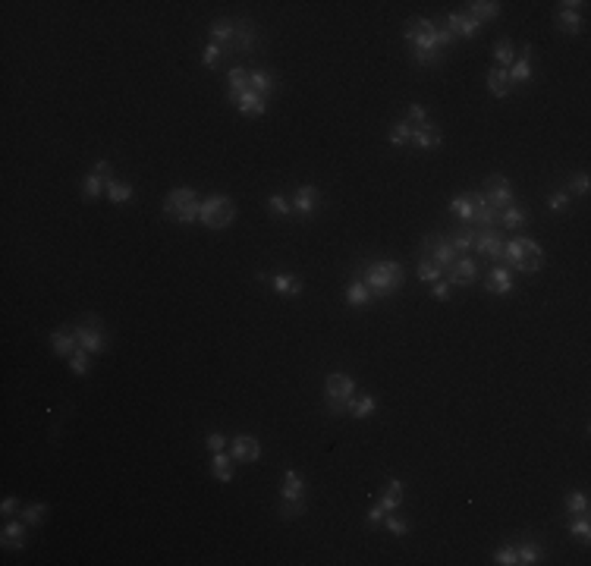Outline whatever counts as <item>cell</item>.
<instances>
[{"label": "cell", "instance_id": "6da1fadb", "mask_svg": "<svg viewBox=\"0 0 591 566\" xmlns=\"http://www.w3.org/2000/svg\"><path fill=\"white\" fill-rule=\"evenodd\" d=\"M208 38H211V45L221 48L223 57L252 54L255 45H258V32H255V26L245 23V19H214V23L208 26Z\"/></svg>", "mask_w": 591, "mask_h": 566}, {"label": "cell", "instance_id": "7a4b0ae2", "mask_svg": "<svg viewBox=\"0 0 591 566\" xmlns=\"http://www.w3.org/2000/svg\"><path fill=\"white\" fill-rule=\"evenodd\" d=\"M403 38L409 41L415 63L434 67V63L441 60L443 50H441V45H437V23H431V19H421V16L409 19V23L403 26Z\"/></svg>", "mask_w": 591, "mask_h": 566}, {"label": "cell", "instance_id": "3957f363", "mask_svg": "<svg viewBox=\"0 0 591 566\" xmlns=\"http://www.w3.org/2000/svg\"><path fill=\"white\" fill-rule=\"evenodd\" d=\"M359 277L365 280V287L371 289V299H390L393 293L403 289L406 271L397 261H371V265L362 267Z\"/></svg>", "mask_w": 591, "mask_h": 566}, {"label": "cell", "instance_id": "277c9868", "mask_svg": "<svg viewBox=\"0 0 591 566\" xmlns=\"http://www.w3.org/2000/svg\"><path fill=\"white\" fill-rule=\"evenodd\" d=\"M503 265L509 267V271H522V274H535L541 271L544 265V249L535 243V239L529 236H516L509 239V243H503Z\"/></svg>", "mask_w": 591, "mask_h": 566}, {"label": "cell", "instance_id": "5b68a950", "mask_svg": "<svg viewBox=\"0 0 591 566\" xmlns=\"http://www.w3.org/2000/svg\"><path fill=\"white\" fill-rule=\"evenodd\" d=\"M199 211H201V199L192 192V189L179 186V189H170L164 195V214L177 223H195L199 221Z\"/></svg>", "mask_w": 591, "mask_h": 566}, {"label": "cell", "instance_id": "8992f818", "mask_svg": "<svg viewBox=\"0 0 591 566\" xmlns=\"http://www.w3.org/2000/svg\"><path fill=\"white\" fill-rule=\"evenodd\" d=\"M236 217V205L227 195H208L201 201V211H199V223L208 230H227Z\"/></svg>", "mask_w": 591, "mask_h": 566}, {"label": "cell", "instance_id": "52a82bcc", "mask_svg": "<svg viewBox=\"0 0 591 566\" xmlns=\"http://www.w3.org/2000/svg\"><path fill=\"white\" fill-rule=\"evenodd\" d=\"M355 396V381L349 374L343 372H333L324 377V406L333 412V416H340V412L349 409V400Z\"/></svg>", "mask_w": 591, "mask_h": 566}, {"label": "cell", "instance_id": "ba28073f", "mask_svg": "<svg viewBox=\"0 0 591 566\" xmlns=\"http://www.w3.org/2000/svg\"><path fill=\"white\" fill-rule=\"evenodd\" d=\"M280 500H283V506H280L283 519H293V516H302V513H305V478L299 475L296 469L283 472Z\"/></svg>", "mask_w": 591, "mask_h": 566}, {"label": "cell", "instance_id": "9c48e42d", "mask_svg": "<svg viewBox=\"0 0 591 566\" xmlns=\"http://www.w3.org/2000/svg\"><path fill=\"white\" fill-rule=\"evenodd\" d=\"M585 0H563V4H557V10H553V23L563 35H582V28H585Z\"/></svg>", "mask_w": 591, "mask_h": 566}, {"label": "cell", "instance_id": "30bf717a", "mask_svg": "<svg viewBox=\"0 0 591 566\" xmlns=\"http://www.w3.org/2000/svg\"><path fill=\"white\" fill-rule=\"evenodd\" d=\"M481 195H485V201L494 208V211H503V208L516 205V192H513V186H509V179L503 177V173H491V177L485 179Z\"/></svg>", "mask_w": 591, "mask_h": 566}, {"label": "cell", "instance_id": "8fae6325", "mask_svg": "<svg viewBox=\"0 0 591 566\" xmlns=\"http://www.w3.org/2000/svg\"><path fill=\"white\" fill-rule=\"evenodd\" d=\"M419 252H421V258L434 261V265H437V267H443V271H447V267L459 258V255H456V249L450 245V239H447V236H441V233H428L425 239H421V249H419Z\"/></svg>", "mask_w": 591, "mask_h": 566}, {"label": "cell", "instance_id": "7c38bea8", "mask_svg": "<svg viewBox=\"0 0 591 566\" xmlns=\"http://www.w3.org/2000/svg\"><path fill=\"white\" fill-rule=\"evenodd\" d=\"M70 331H72V337H76V343L82 346L85 353H92V355H101V353H104L107 340H104V331H101V324L94 321V318H85V321L72 324Z\"/></svg>", "mask_w": 591, "mask_h": 566}, {"label": "cell", "instance_id": "4fadbf2b", "mask_svg": "<svg viewBox=\"0 0 591 566\" xmlns=\"http://www.w3.org/2000/svg\"><path fill=\"white\" fill-rule=\"evenodd\" d=\"M289 205H293V214L296 217H311V214L318 211V205H321V189L315 183L296 186V195L289 199Z\"/></svg>", "mask_w": 591, "mask_h": 566}, {"label": "cell", "instance_id": "5bb4252c", "mask_svg": "<svg viewBox=\"0 0 591 566\" xmlns=\"http://www.w3.org/2000/svg\"><path fill=\"white\" fill-rule=\"evenodd\" d=\"M443 274H447L450 287H472V283H475V277H478V265L472 258H456Z\"/></svg>", "mask_w": 591, "mask_h": 566}, {"label": "cell", "instance_id": "9a60e30c", "mask_svg": "<svg viewBox=\"0 0 591 566\" xmlns=\"http://www.w3.org/2000/svg\"><path fill=\"white\" fill-rule=\"evenodd\" d=\"M233 107H236L239 113H243V117H265L267 113V98H261L258 91H252V89H245L243 94H236V98L230 101Z\"/></svg>", "mask_w": 591, "mask_h": 566}, {"label": "cell", "instance_id": "2e32d148", "mask_svg": "<svg viewBox=\"0 0 591 566\" xmlns=\"http://www.w3.org/2000/svg\"><path fill=\"white\" fill-rule=\"evenodd\" d=\"M230 456H233V462H258L261 444L252 434H236V438L230 440Z\"/></svg>", "mask_w": 591, "mask_h": 566}, {"label": "cell", "instance_id": "e0dca14e", "mask_svg": "<svg viewBox=\"0 0 591 566\" xmlns=\"http://www.w3.org/2000/svg\"><path fill=\"white\" fill-rule=\"evenodd\" d=\"M472 249H475L478 255L497 261L503 255V239H500L497 230H478L475 227V245H472Z\"/></svg>", "mask_w": 591, "mask_h": 566}, {"label": "cell", "instance_id": "ac0fdd59", "mask_svg": "<svg viewBox=\"0 0 591 566\" xmlns=\"http://www.w3.org/2000/svg\"><path fill=\"white\" fill-rule=\"evenodd\" d=\"M443 26H447L456 38H478L481 35V23L472 19L469 13H450V16L443 19Z\"/></svg>", "mask_w": 591, "mask_h": 566}, {"label": "cell", "instance_id": "d6986e66", "mask_svg": "<svg viewBox=\"0 0 591 566\" xmlns=\"http://www.w3.org/2000/svg\"><path fill=\"white\" fill-rule=\"evenodd\" d=\"M443 142V135H441V126L437 123H421V126H412V142L415 148H421V151H428V148H437V145Z\"/></svg>", "mask_w": 591, "mask_h": 566}, {"label": "cell", "instance_id": "ffe728a7", "mask_svg": "<svg viewBox=\"0 0 591 566\" xmlns=\"http://www.w3.org/2000/svg\"><path fill=\"white\" fill-rule=\"evenodd\" d=\"M507 76H509V85H513V89L531 82V45H525L522 54H516V60H513V67L507 70Z\"/></svg>", "mask_w": 591, "mask_h": 566}, {"label": "cell", "instance_id": "44dd1931", "mask_svg": "<svg viewBox=\"0 0 591 566\" xmlns=\"http://www.w3.org/2000/svg\"><path fill=\"white\" fill-rule=\"evenodd\" d=\"M28 522H6L4 526V535H0V544H4V550H23L26 548V535H28Z\"/></svg>", "mask_w": 591, "mask_h": 566}, {"label": "cell", "instance_id": "7402d4cb", "mask_svg": "<svg viewBox=\"0 0 591 566\" xmlns=\"http://www.w3.org/2000/svg\"><path fill=\"white\" fill-rule=\"evenodd\" d=\"M447 239L450 245L456 249V255H465V252H472V245H475V223H459V227L447 230Z\"/></svg>", "mask_w": 591, "mask_h": 566}, {"label": "cell", "instance_id": "603a6c76", "mask_svg": "<svg viewBox=\"0 0 591 566\" xmlns=\"http://www.w3.org/2000/svg\"><path fill=\"white\" fill-rule=\"evenodd\" d=\"M525 223H529V214H525V208L516 201V205H509V208H503V211H497V227L500 230H522Z\"/></svg>", "mask_w": 591, "mask_h": 566}, {"label": "cell", "instance_id": "cb8c5ba5", "mask_svg": "<svg viewBox=\"0 0 591 566\" xmlns=\"http://www.w3.org/2000/svg\"><path fill=\"white\" fill-rule=\"evenodd\" d=\"M50 350L60 355V359H70V355L79 350V343H76V337H72V331H70V328H57L54 333H50Z\"/></svg>", "mask_w": 591, "mask_h": 566}, {"label": "cell", "instance_id": "d4e9b609", "mask_svg": "<svg viewBox=\"0 0 591 566\" xmlns=\"http://www.w3.org/2000/svg\"><path fill=\"white\" fill-rule=\"evenodd\" d=\"M485 289L494 296H507L509 289H513V274H509V267H494L485 280Z\"/></svg>", "mask_w": 591, "mask_h": 566}, {"label": "cell", "instance_id": "484cf974", "mask_svg": "<svg viewBox=\"0 0 591 566\" xmlns=\"http://www.w3.org/2000/svg\"><path fill=\"white\" fill-rule=\"evenodd\" d=\"M271 289L280 296H299L305 289V283L299 274H271Z\"/></svg>", "mask_w": 591, "mask_h": 566}, {"label": "cell", "instance_id": "4316f807", "mask_svg": "<svg viewBox=\"0 0 591 566\" xmlns=\"http://www.w3.org/2000/svg\"><path fill=\"white\" fill-rule=\"evenodd\" d=\"M377 504H381L387 513H397L399 506H403V482L390 478V482L384 484V491H381V497H377Z\"/></svg>", "mask_w": 591, "mask_h": 566}, {"label": "cell", "instance_id": "83f0119b", "mask_svg": "<svg viewBox=\"0 0 591 566\" xmlns=\"http://www.w3.org/2000/svg\"><path fill=\"white\" fill-rule=\"evenodd\" d=\"M211 475H214L221 484H230L233 482V456L227 453V450H221V453H211Z\"/></svg>", "mask_w": 591, "mask_h": 566}, {"label": "cell", "instance_id": "f1b7e54d", "mask_svg": "<svg viewBox=\"0 0 591 566\" xmlns=\"http://www.w3.org/2000/svg\"><path fill=\"white\" fill-rule=\"evenodd\" d=\"M249 89H252V91H258L261 98L274 94V91H277L274 72H267V70H249Z\"/></svg>", "mask_w": 591, "mask_h": 566}, {"label": "cell", "instance_id": "f546056e", "mask_svg": "<svg viewBox=\"0 0 591 566\" xmlns=\"http://www.w3.org/2000/svg\"><path fill=\"white\" fill-rule=\"evenodd\" d=\"M487 91L494 94V98H507L509 91H513V85H509V76L503 67H491L487 70Z\"/></svg>", "mask_w": 591, "mask_h": 566}, {"label": "cell", "instance_id": "4dcf8cb0", "mask_svg": "<svg viewBox=\"0 0 591 566\" xmlns=\"http://www.w3.org/2000/svg\"><path fill=\"white\" fill-rule=\"evenodd\" d=\"M249 89V70L245 67H230L227 70V101H233L236 94H243Z\"/></svg>", "mask_w": 591, "mask_h": 566}, {"label": "cell", "instance_id": "1f68e13d", "mask_svg": "<svg viewBox=\"0 0 591 566\" xmlns=\"http://www.w3.org/2000/svg\"><path fill=\"white\" fill-rule=\"evenodd\" d=\"M368 302H371V289L365 287L362 277H353V280H349V287H346V306L362 309V306H368Z\"/></svg>", "mask_w": 591, "mask_h": 566}, {"label": "cell", "instance_id": "d6a6232c", "mask_svg": "<svg viewBox=\"0 0 591 566\" xmlns=\"http://www.w3.org/2000/svg\"><path fill=\"white\" fill-rule=\"evenodd\" d=\"M375 412H377V400L371 394H365V396H353V400H349L346 416L349 418H371Z\"/></svg>", "mask_w": 591, "mask_h": 566}, {"label": "cell", "instance_id": "836d02e7", "mask_svg": "<svg viewBox=\"0 0 591 566\" xmlns=\"http://www.w3.org/2000/svg\"><path fill=\"white\" fill-rule=\"evenodd\" d=\"M465 13L485 26L487 19H497L500 16V4H494V0H475V4H469V10H465Z\"/></svg>", "mask_w": 591, "mask_h": 566}, {"label": "cell", "instance_id": "e575fe53", "mask_svg": "<svg viewBox=\"0 0 591 566\" xmlns=\"http://www.w3.org/2000/svg\"><path fill=\"white\" fill-rule=\"evenodd\" d=\"M107 199H111V205H126V201L133 199V183L114 177L111 183H107Z\"/></svg>", "mask_w": 591, "mask_h": 566}, {"label": "cell", "instance_id": "d590c367", "mask_svg": "<svg viewBox=\"0 0 591 566\" xmlns=\"http://www.w3.org/2000/svg\"><path fill=\"white\" fill-rule=\"evenodd\" d=\"M513 60H516V45L509 38H500L497 45H494V67L509 70V67H513Z\"/></svg>", "mask_w": 591, "mask_h": 566}, {"label": "cell", "instance_id": "8d00e7d4", "mask_svg": "<svg viewBox=\"0 0 591 566\" xmlns=\"http://www.w3.org/2000/svg\"><path fill=\"white\" fill-rule=\"evenodd\" d=\"M544 557V550H541V544H535V541H522V544H516V563H522V566H531V563H538Z\"/></svg>", "mask_w": 591, "mask_h": 566}, {"label": "cell", "instance_id": "74e56055", "mask_svg": "<svg viewBox=\"0 0 591 566\" xmlns=\"http://www.w3.org/2000/svg\"><path fill=\"white\" fill-rule=\"evenodd\" d=\"M447 208H450V214L459 217L463 223H472V199H469V192H459V195H453Z\"/></svg>", "mask_w": 591, "mask_h": 566}, {"label": "cell", "instance_id": "f35d334b", "mask_svg": "<svg viewBox=\"0 0 591 566\" xmlns=\"http://www.w3.org/2000/svg\"><path fill=\"white\" fill-rule=\"evenodd\" d=\"M566 532L573 535L575 541L588 544V541H591V522H588V513H585V516H569V522H566Z\"/></svg>", "mask_w": 591, "mask_h": 566}, {"label": "cell", "instance_id": "ab89813d", "mask_svg": "<svg viewBox=\"0 0 591 566\" xmlns=\"http://www.w3.org/2000/svg\"><path fill=\"white\" fill-rule=\"evenodd\" d=\"M92 362H94V359H92V353H85L82 346H79V350L67 359V365H70V372L76 374V377H85V374L92 372Z\"/></svg>", "mask_w": 591, "mask_h": 566}, {"label": "cell", "instance_id": "60d3db41", "mask_svg": "<svg viewBox=\"0 0 591 566\" xmlns=\"http://www.w3.org/2000/svg\"><path fill=\"white\" fill-rule=\"evenodd\" d=\"M563 506H566L569 516H585L588 513V494L585 491H569V494L563 497Z\"/></svg>", "mask_w": 591, "mask_h": 566}, {"label": "cell", "instance_id": "b9f144b4", "mask_svg": "<svg viewBox=\"0 0 591 566\" xmlns=\"http://www.w3.org/2000/svg\"><path fill=\"white\" fill-rule=\"evenodd\" d=\"M82 192H85V199H98L101 192H107V179L101 177V173L89 170V173H85V179H82Z\"/></svg>", "mask_w": 591, "mask_h": 566}, {"label": "cell", "instance_id": "7bdbcfd3", "mask_svg": "<svg viewBox=\"0 0 591 566\" xmlns=\"http://www.w3.org/2000/svg\"><path fill=\"white\" fill-rule=\"evenodd\" d=\"M387 142H390V145H397V148L409 145V142H412V126H409L406 120L393 123V126H390V133H387Z\"/></svg>", "mask_w": 591, "mask_h": 566}, {"label": "cell", "instance_id": "ee69618b", "mask_svg": "<svg viewBox=\"0 0 591 566\" xmlns=\"http://www.w3.org/2000/svg\"><path fill=\"white\" fill-rule=\"evenodd\" d=\"M267 211H271L274 217H293V205H289L287 195L274 192V195H267Z\"/></svg>", "mask_w": 591, "mask_h": 566}, {"label": "cell", "instance_id": "f6af8a7d", "mask_svg": "<svg viewBox=\"0 0 591 566\" xmlns=\"http://www.w3.org/2000/svg\"><path fill=\"white\" fill-rule=\"evenodd\" d=\"M48 516V504H28L19 510V519L28 522V526H38V522H45Z\"/></svg>", "mask_w": 591, "mask_h": 566}, {"label": "cell", "instance_id": "bcb514c9", "mask_svg": "<svg viewBox=\"0 0 591 566\" xmlns=\"http://www.w3.org/2000/svg\"><path fill=\"white\" fill-rule=\"evenodd\" d=\"M588 189H591V179H588V173L582 170V173H573V177H569L566 195L569 199H573V195H588Z\"/></svg>", "mask_w": 591, "mask_h": 566}, {"label": "cell", "instance_id": "7dc6e473", "mask_svg": "<svg viewBox=\"0 0 591 566\" xmlns=\"http://www.w3.org/2000/svg\"><path fill=\"white\" fill-rule=\"evenodd\" d=\"M419 280H421V283H437V280H443V267H437L434 261L421 258V265H419Z\"/></svg>", "mask_w": 591, "mask_h": 566}, {"label": "cell", "instance_id": "c3c4849f", "mask_svg": "<svg viewBox=\"0 0 591 566\" xmlns=\"http://www.w3.org/2000/svg\"><path fill=\"white\" fill-rule=\"evenodd\" d=\"M384 526H387V532H390V535H397V538H403V535L409 532V522H406V519H399L397 513H387V516H384Z\"/></svg>", "mask_w": 591, "mask_h": 566}, {"label": "cell", "instance_id": "681fc988", "mask_svg": "<svg viewBox=\"0 0 591 566\" xmlns=\"http://www.w3.org/2000/svg\"><path fill=\"white\" fill-rule=\"evenodd\" d=\"M221 60H223V54H221V48L217 45H211L208 41V48H205V54H201V63H205L208 70H217L221 67Z\"/></svg>", "mask_w": 591, "mask_h": 566}, {"label": "cell", "instance_id": "f907efd6", "mask_svg": "<svg viewBox=\"0 0 591 566\" xmlns=\"http://www.w3.org/2000/svg\"><path fill=\"white\" fill-rule=\"evenodd\" d=\"M569 201H573V199H569V195H566V189H563V192H553L551 199H547V208H551L553 214H563L566 208H569Z\"/></svg>", "mask_w": 591, "mask_h": 566}, {"label": "cell", "instance_id": "816d5d0a", "mask_svg": "<svg viewBox=\"0 0 591 566\" xmlns=\"http://www.w3.org/2000/svg\"><path fill=\"white\" fill-rule=\"evenodd\" d=\"M494 563H497V566H516V544L500 548L497 554H494Z\"/></svg>", "mask_w": 591, "mask_h": 566}, {"label": "cell", "instance_id": "f5cc1de1", "mask_svg": "<svg viewBox=\"0 0 591 566\" xmlns=\"http://www.w3.org/2000/svg\"><path fill=\"white\" fill-rule=\"evenodd\" d=\"M406 123L409 126H421V123H428V111L421 104H409V113H406Z\"/></svg>", "mask_w": 591, "mask_h": 566}, {"label": "cell", "instance_id": "db71d44e", "mask_svg": "<svg viewBox=\"0 0 591 566\" xmlns=\"http://www.w3.org/2000/svg\"><path fill=\"white\" fill-rule=\"evenodd\" d=\"M205 447L211 450V453H221V450H227V438H223L221 431H208V438H205Z\"/></svg>", "mask_w": 591, "mask_h": 566}, {"label": "cell", "instance_id": "11a10c76", "mask_svg": "<svg viewBox=\"0 0 591 566\" xmlns=\"http://www.w3.org/2000/svg\"><path fill=\"white\" fill-rule=\"evenodd\" d=\"M431 296H434V299H441V302H447L450 296H453V287H450L447 280H437V283H431Z\"/></svg>", "mask_w": 591, "mask_h": 566}, {"label": "cell", "instance_id": "9f6ffc18", "mask_svg": "<svg viewBox=\"0 0 591 566\" xmlns=\"http://www.w3.org/2000/svg\"><path fill=\"white\" fill-rule=\"evenodd\" d=\"M384 516H387V510L375 500V504H371V510H368V526H377V522H384Z\"/></svg>", "mask_w": 591, "mask_h": 566}, {"label": "cell", "instance_id": "6f0895ef", "mask_svg": "<svg viewBox=\"0 0 591 566\" xmlns=\"http://www.w3.org/2000/svg\"><path fill=\"white\" fill-rule=\"evenodd\" d=\"M92 170H94V173H101V177H104L107 183H111V179H114V167H111V161H98V164L92 167Z\"/></svg>", "mask_w": 591, "mask_h": 566}, {"label": "cell", "instance_id": "680465c9", "mask_svg": "<svg viewBox=\"0 0 591 566\" xmlns=\"http://www.w3.org/2000/svg\"><path fill=\"white\" fill-rule=\"evenodd\" d=\"M16 506H19V497H4V504H0V513H4V516H13V513H16Z\"/></svg>", "mask_w": 591, "mask_h": 566}]
</instances>
